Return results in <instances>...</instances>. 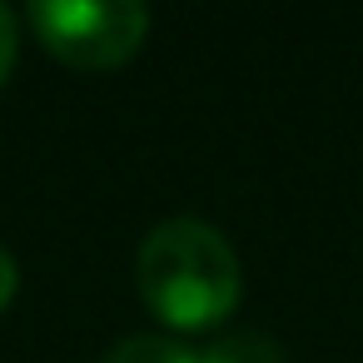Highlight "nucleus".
<instances>
[{
	"mask_svg": "<svg viewBox=\"0 0 363 363\" xmlns=\"http://www.w3.org/2000/svg\"><path fill=\"white\" fill-rule=\"evenodd\" d=\"M135 279H140L145 303L174 328H209L229 318L244 289L234 244L214 224L189 219V214L160 219L145 234Z\"/></svg>",
	"mask_w": 363,
	"mask_h": 363,
	"instance_id": "nucleus-1",
	"label": "nucleus"
},
{
	"mask_svg": "<svg viewBox=\"0 0 363 363\" xmlns=\"http://www.w3.org/2000/svg\"><path fill=\"white\" fill-rule=\"evenodd\" d=\"M194 363H289L284 348L269 338V333H224L214 343H204V353H194Z\"/></svg>",
	"mask_w": 363,
	"mask_h": 363,
	"instance_id": "nucleus-3",
	"label": "nucleus"
},
{
	"mask_svg": "<svg viewBox=\"0 0 363 363\" xmlns=\"http://www.w3.org/2000/svg\"><path fill=\"white\" fill-rule=\"evenodd\" d=\"M30 26L65 65L115 70L145 45L150 11L140 0H30Z\"/></svg>",
	"mask_w": 363,
	"mask_h": 363,
	"instance_id": "nucleus-2",
	"label": "nucleus"
},
{
	"mask_svg": "<svg viewBox=\"0 0 363 363\" xmlns=\"http://www.w3.org/2000/svg\"><path fill=\"white\" fill-rule=\"evenodd\" d=\"M16 284H21V274H16V259H11V249L0 244V313L11 308V298H16Z\"/></svg>",
	"mask_w": 363,
	"mask_h": 363,
	"instance_id": "nucleus-6",
	"label": "nucleus"
},
{
	"mask_svg": "<svg viewBox=\"0 0 363 363\" xmlns=\"http://www.w3.org/2000/svg\"><path fill=\"white\" fill-rule=\"evenodd\" d=\"M105 363H194V353L169 343V338H160V333H135V338L115 343L105 353Z\"/></svg>",
	"mask_w": 363,
	"mask_h": 363,
	"instance_id": "nucleus-4",
	"label": "nucleus"
},
{
	"mask_svg": "<svg viewBox=\"0 0 363 363\" xmlns=\"http://www.w3.org/2000/svg\"><path fill=\"white\" fill-rule=\"evenodd\" d=\"M11 65H16V16L0 6V85L11 80Z\"/></svg>",
	"mask_w": 363,
	"mask_h": 363,
	"instance_id": "nucleus-5",
	"label": "nucleus"
}]
</instances>
